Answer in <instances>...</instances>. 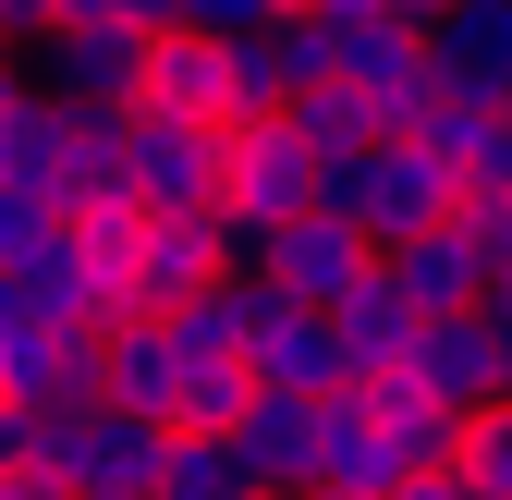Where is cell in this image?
I'll return each instance as SVG.
<instances>
[{
    "mask_svg": "<svg viewBox=\"0 0 512 500\" xmlns=\"http://www.w3.org/2000/svg\"><path fill=\"white\" fill-rule=\"evenodd\" d=\"M98 25H122V37H183V0H98Z\"/></svg>",
    "mask_w": 512,
    "mask_h": 500,
    "instance_id": "obj_25",
    "label": "cell"
},
{
    "mask_svg": "<svg viewBox=\"0 0 512 500\" xmlns=\"http://www.w3.org/2000/svg\"><path fill=\"white\" fill-rule=\"evenodd\" d=\"M317 427H330V403H244L232 415V464L244 488H317Z\"/></svg>",
    "mask_w": 512,
    "mask_h": 500,
    "instance_id": "obj_13",
    "label": "cell"
},
{
    "mask_svg": "<svg viewBox=\"0 0 512 500\" xmlns=\"http://www.w3.org/2000/svg\"><path fill=\"white\" fill-rule=\"evenodd\" d=\"M269 13H293V0H183V25H196V37H256Z\"/></svg>",
    "mask_w": 512,
    "mask_h": 500,
    "instance_id": "obj_24",
    "label": "cell"
},
{
    "mask_svg": "<svg viewBox=\"0 0 512 500\" xmlns=\"http://www.w3.org/2000/svg\"><path fill=\"white\" fill-rule=\"evenodd\" d=\"M159 464H171V427H147V415L86 403V415L49 427V488L61 500H159Z\"/></svg>",
    "mask_w": 512,
    "mask_h": 500,
    "instance_id": "obj_2",
    "label": "cell"
},
{
    "mask_svg": "<svg viewBox=\"0 0 512 500\" xmlns=\"http://www.w3.org/2000/svg\"><path fill=\"white\" fill-rule=\"evenodd\" d=\"M281 135L305 147V171H330V159L378 147V122H366V98H354V86H305V98L281 110Z\"/></svg>",
    "mask_w": 512,
    "mask_h": 500,
    "instance_id": "obj_19",
    "label": "cell"
},
{
    "mask_svg": "<svg viewBox=\"0 0 512 500\" xmlns=\"http://www.w3.org/2000/svg\"><path fill=\"white\" fill-rule=\"evenodd\" d=\"M256 318H269L256 269H220L208 293H183L159 330H171V366H183V379H244V342H256Z\"/></svg>",
    "mask_w": 512,
    "mask_h": 500,
    "instance_id": "obj_11",
    "label": "cell"
},
{
    "mask_svg": "<svg viewBox=\"0 0 512 500\" xmlns=\"http://www.w3.org/2000/svg\"><path fill=\"white\" fill-rule=\"evenodd\" d=\"M293 500H354V488H293Z\"/></svg>",
    "mask_w": 512,
    "mask_h": 500,
    "instance_id": "obj_31",
    "label": "cell"
},
{
    "mask_svg": "<svg viewBox=\"0 0 512 500\" xmlns=\"http://www.w3.org/2000/svg\"><path fill=\"white\" fill-rule=\"evenodd\" d=\"M293 13H317V25H366V13H403V0H293Z\"/></svg>",
    "mask_w": 512,
    "mask_h": 500,
    "instance_id": "obj_27",
    "label": "cell"
},
{
    "mask_svg": "<svg viewBox=\"0 0 512 500\" xmlns=\"http://www.w3.org/2000/svg\"><path fill=\"white\" fill-rule=\"evenodd\" d=\"M354 232H366V257H391V244H415V232H452V171H439L427 147H366Z\"/></svg>",
    "mask_w": 512,
    "mask_h": 500,
    "instance_id": "obj_10",
    "label": "cell"
},
{
    "mask_svg": "<svg viewBox=\"0 0 512 500\" xmlns=\"http://www.w3.org/2000/svg\"><path fill=\"white\" fill-rule=\"evenodd\" d=\"M171 379H183V366H171V330H159V318H110V330H98V403H110V415H147V427H159Z\"/></svg>",
    "mask_w": 512,
    "mask_h": 500,
    "instance_id": "obj_17",
    "label": "cell"
},
{
    "mask_svg": "<svg viewBox=\"0 0 512 500\" xmlns=\"http://www.w3.org/2000/svg\"><path fill=\"white\" fill-rule=\"evenodd\" d=\"M427 37V74L439 86H476V98H512V0H452Z\"/></svg>",
    "mask_w": 512,
    "mask_h": 500,
    "instance_id": "obj_12",
    "label": "cell"
},
{
    "mask_svg": "<svg viewBox=\"0 0 512 500\" xmlns=\"http://www.w3.org/2000/svg\"><path fill=\"white\" fill-rule=\"evenodd\" d=\"M159 500H244V464H232V440H171V464H159Z\"/></svg>",
    "mask_w": 512,
    "mask_h": 500,
    "instance_id": "obj_21",
    "label": "cell"
},
{
    "mask_svg": "<svg viewBox=\"0 0 512 500\" xmlns=\"http://www.w3.org/2000/svg\"><path fill=\"white\" fill-rule=\"evenodd\" d=\"M244 500H281V488H244Z\"/></svg>",
    "mask_w": 512,
    "mask_h": 500,
    "instance_id": "obj_32",
    "label": "cell"
},
{
    "mask_svg": "<svg viewBox=\"0 0 512 500\" xmlns=\"http://www.w3.org/2000/svg\"><path fill=\"white\" fill-rule=\"evenodd\" d=\"M220 74H232V122H281L305 86H330V25L269 13L256 37H220Z\"/></svg>",
    "mask_w": 512,
    "mask_h": 500,
    "instance_id": "obj_7",
    "label": "cell"
},
{
    "mask_svg": "<svg viewBox=\"0 0 512 500\" xmlns=\"http://www.w3.org/2000/svg\"><path fill=\"white\" fill-rule=\"evenodd\" d=\"M366 269H378V257H366V232L330 220V208H305V220H281L269 244H256V293H269V305H305V318H330V305H342Z\"/></svg>",
    "mask_w": 512,
    "mask_h": 500,
    "instance_id": "obj_6",
    "label": "cell"
},
{
    "mask_svg": "<svg viewBox=\"0 0 512 500\" xmlns=\"http://www.w3.org/2000/svg\"><path fill=\"white\" fill-rule=\"evenodd\" d=\"M122 183L147 220L220 208V122H171V110H122Z\"/></svg>",
    "mask_w": 512,
    "mask_h": 500,
    "instance_id": "obj_4",
    "label": "cell"
},
{
    "mask_svg": "<svg viewBox=\"0 0 512 500\" xmlns=\"http://www.w3.org/2000/svg\"><path fill=\"white\" fill-rule=\"evenodd\" d=\"M378 281H391L415 318H476V305H488V269H476L464 232H415V244H391V257H378Z\"/></svg>",
    "mask_w": 512,
    "mask_h": 500,
    "instance_id": "obj_15",
    "label": "cell"
},
{
    "mask_svg": "<svg viewBox=\"0 0 512 500\" xmlns=\"http://www.w3.org/2000/svg\"><path fill=\"white\" fill-rule=\"evenodd\" d=\"M403 379H415V403H439V415H476V403H512V318H427L415 330V354H403Z\"/></svg>",
    "mask_w": 512,
    "mask_h": 500,
    "instance_id": "obj_5",
    "label": "cell"
},
{
    "mask_svg": "<svg viewBox=\"0 0 512 500\" xmlns=\"http://www.w3.org/2000/svg\"><path fill=\"white\" fill-rule=\"evenodd\" d=\"M25 318H37V293H25V269H13V257H0V342H13Z\"/></svg>",
    "mask_w": 512,
    "mask_h": 500,
    "instance_id": "obj_26",
    "label": "cell"
},
{
    "mask_svg": "<svg viewBox=\"0 0 512 500\" xmlns=\"http://www.w3.org/2000/svg\"><path fill=\"white\" fill-rule=\"evenodd\" d=\"M61 159H74V110H49V98L25 86V110L0 122V183H25V196L61 208Z\"/></svg>",
    "mask_w": 512,
    "mask_h": 500,
    "instance_id": "obj_18",
    "label": "cell"
},
{
    "mask_svg": "<svg viewBox=\"0 0 512 500\" xmlns=\"http://www.w3.org/2000/svg\"><path fill=\"white\" fill-rule=\"evenodd\" d=\"M135 110H171V122H220L232 135V74H220V37H147V74H135Z\"/></svg>",
    "mask_w": 512,
    "mask_h": 500,
    "instance_id": "obj_14",
    "label": "cell"
},
{
    "mask_svg": "<svg viewBox=\"0 0 512 500\" xmlns=\"http://www.w3.org/2000/svg\"><path fill=\"white\" fill-rule=\"evenodd\" d=\"M415 330H427V318H415V305H403L391 281H378V269H366V281H354V293L330 305V342H342V379H403V354H415Z\"/></svg>",
    "mask_w": 512,
    "mask_h": 500,
    "instance_id": "obj_16",
    "label": "cell"
},
{
    "mask_svg": "<svg viewBox=\"0 0 512 500\" xmlns=\"http://www.w3.org/2000/svg\"><path fill=\"white\" fill-rule=\"evenodd\" d=\"M391 500H464V476H452V464H439V476H403Z\"/></svg>",
    "mask_w": 512,
    "mask_h": 500,
    "instance_id": "obj_28",
    "label": "cell"
},
{
    "mask_svg": "<svg viewBox=\"0 0 512 500\" xmlns=\"http://www.w3.org/2000/svg\"><path fill=\"white\" fill-rule=\"evenodd\" d=\"M0 500H61V488H49V476H13V488H0Z\"/></svg>",
    "mask_w": 512,
    "mask_h": 500,
    "instance_id": "obj_30",
    "label": "cell"
},
{
    "mask_svg": "<svg viewBox=\"0 0 512 500\" xmlns=\"http://www.w3.org/2000/svg\"><path fill=\"white\" fill-rule=\"evenodd\" d=\"M232 269V232L220 208H183V220H147L135 232V269H122V318H171L183 293H208Z\"/></svg>",
    "mask_w": 512,
    "mask_h": 500,
    "instance_id": "obj_9",
    "label": "cell"
},
{
    "mask_svg": "<svg viewBox=\"0 0 512 500\" xmlns=\"http://www.w3.org/2000/svg\"><path fill=\"white\" fill-rule=\"evenodd\" d=\"M49 232H61V208L25 196V183H0V257H25V244H49Z\"/></svg>",
    "mask_w": 512,
    "mask_h": 500,
    "instance_id": "obj_23",
    "label": "cell"
},
{
    "mask_svg": "<svg viewBox=\"0 0 512 500\" xmlns=\"http://www.w3.org/2000/svg\"><path fill=\"white\" fill-rule=\"evenodd\" d=\"M49 427H61V415H25V403H0V488H13V476H49Z\"/></svg>",
    "mask_w": 512,
    "mask_h": 500,
    "instance_id": "obj_22",
    "label": "cell"
},
{
    "mask_svg": "<svg viewBox=\"0 0 512 500\" xmlns=\"http://www.w3.org/2000/svg\"><path fill=\"white\" fill-rule=\"evenodd\" d=\"M37 49V98L49 110H135V74H147V37H122V25H49L25 37Z\"/></svg>",
    "mask_w": 512,
    "mask_h": 500,
    "instance_id": "obj_8",
    "label": "cell"
},
{
    "mask_svg": "<svg viewBox=\"0 0 512 500\" xmlns=\"http://www.w3.org/2000/svg\"><path fill=\"white\" fill-rule=\"evenodd\" d=\"M317 208V171L305 147L281 135V122H232L220 135V232H232V269H256V244H269L281 220Z\"/></svg>",
    "mask_w": 512,
    "mask_h": 500,
    "instance_id": "obj_1",
    "label": "cell"
},
{
    "mask_svg": "<svg viewBox=\"0 0 512 500\" xmlns=\"http://www.w3.org/2000/svg\"><path fill=\"white\" fill-rule=\"evenodd\" d=\"M452 476H464V500H512V403H476V415H464Z\"/></svg>",
    "mask_w": 512,
    "mask_h": 500,
    "instance_id": "obj_20",
    "label": "cell"
},
{
    "mask_svg": "<svg viewBox=\"0 0 512 500\" xmlns=\"http://www.w3.org/2000/svg\"><path fill=\"white\" fill-rule=\"evenodd\" d=\"M13 110H25V74H13V61H0V122H13Z\"/></svg>",
    "mask_w": 512,
    "mask_h": 500,
    "instance_id": "obj_29",
    "label": "cell"
},
{
    "mask_svg": "<svg viewBox=\"0 0 512 500\" xmlns=\"http://www.w3.org/2000/svg\"><path fill=\"white\" fill-rule=\"evenodd\" d=\"M330 86H354L366 98V122H378V147H403V122L427 110V37L403 25V13H366V25H330Z\"/></svg>",
    "mask_w": 512,
    "mask_h": 500,
    "instance_id": "obj_3",
    "label": "cell"
}]
</instances>
